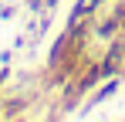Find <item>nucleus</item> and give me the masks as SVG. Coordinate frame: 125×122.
<instances>
[{"label":"nucleus","mask_w":125,"mask_h":122,"mask_svg":"<svg viewBox=\"0 0 125 122\" xmlns=\"http://www.w3.org/2000/svg\"><path fill=\"white\" fill-rule=\"evenodd\" d=\"M102 71L105 78H125V34H118V37L105 41V51H102Z\"/></svg>","instance_id":"1"},{"label":"nucleus","mask_w":125,"mask_h":122,"mask_svg":"<svg viewBox=\"0 0 125 122\" xmlns=\"http://www.w3.org/2000/svg\"><path fill=\"white\" fill-rule=\"evenodd\" d=\"M122 85H125V78H118V75H115V78H105L102 85H98V88H95V92H91V95H88V98L81 102V109H78V115H88V112H91V109H98L102 102L115 98V92H118Z\"/></svg>","instance_id":"2"},{"label":"nucleus","mask_w":125,"mask_h":122,"mask_svg":"<svg viewBox=\"0 0 125 122\" xmlns=\"http://www.w3.org/2000/svg\"><path fill=\"white\" fill-rule=\"evenodd\" d=\"M122 34V20L112 14V7L105 10V14H95V41H112V37H118Z\"/></svg>","instance_id":"3"},{"label":"nucleus","mask_w":125,"mask_h":122,"mask_svg":"<svg viewBox=\"0 0 125 122\" xmlns=\"http://www.w3.org/2000/svg\"><path fill=\"white\" fill-rule=\"evenodd\" d=\"M31 112V98L27 95H10L0 102V119H21Z\"/></svg>","instance_id":"4"},{"label":"nucleus","mask_w":125,"mask_h":122,"mask_svg":"<svg viewBox=\"0 0 125 122\" xmlns=\"http://www.w3.org/2000/svg\"><path fill=\"white\" fill-rule=\"evenodd\" d=\"M98 10H95V3L91 0H74V7L68 10V20H64V27H71V24H78V20H84V17H95Z\"/></svg>","instance_id":"5"},{"label":"nucleus","mask_w":125,"mask_h":122,"mask_svg":"<svg viewBox=\"0 0 125 122\" xmlns=\"http://www.w3.org/2000/svg\"><path fill=\"white\" fill-rule=\"evenodd\" d=\"M24 10H27L31 17H41L47 7H44V0H24Z\"/></svg>","instance_id":"6"},{"label":"nucleus","mask_w":125,"mask_h":122,"mask_svg":"<svg viewBox=\"0 0 125 122\" xmlns=\"http://www.w3.org/2000/svg\"><path fill=\"white\" fill-rule=\"evenodd\" d=\"M17 17V3H0V20H14Z\"/></svg>","instance_id":"7"},{"label":"nucleus","mask_w":125,"mask_h":122,"mask_svg":"<svg viewBox=\"0 0 125 122\" xmlns=\"http://www.w3.org/2000/svg\"><path fill=\"white\" fill-rule=\"evenodd\" d=\"M10 58H14V51H0V64H10Z\"/></svg>","instance_id":"8"},{"label":"nucleus","mask_w":125,"mask_h":122,"mask_svg":"<svg viewBox=\"0 0 125 122\" xmlns=\"http://www.w3.org/2000/svg\"><path fill=\"white\" fill-rule=\"evenodd\" d=\"M58 3H61V0H44V7H47V10H58Z\"/></svg>","instance_id":"9"}]
</instances>
